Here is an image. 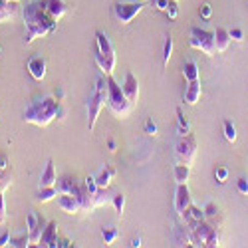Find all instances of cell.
Returning a JSON list of instances; mask_svg holds the SVG:
<instances>
[{"label": "cell", "mask_w": 248, "mask_h": 248, "mask_svg": "<svg viewBox=\"0 0 248 248\" xmlns=\"http://www.w3.org/2000/svg\"><path fill=\"white\" fill-rule=\"evenodd\" d=\"M108 109L119 119L127 117L133 109V103L127 99L125 92H123L119 81L113 78V74L108 76Z\"/></svg>", "instance_id": "277c9868"}, {"label": "cell", "mask_w": 248, "mask_h": 248, "mask_svg": "<svg viewBox=\"0 0 248 248\" xmlns=\"http://www.w3.org/2000/svg\"><path fill=\"white\" fill-rule=\"evenodd\" d=\"M10 236H12V234H10V231H4V232H2V236H0V248L10 244Z\"/></svg>", "instance_id": "ee69618b"}, {"label": "cell", "mask_w": 248, "mask_h": 248, "mask_svg": "<svg viewBox=\"0 0 248 248\" xmlns=\"http://www.w3.org/2000/svg\"><path fill=\"white\" fill-rule=\"evenodd\" d=\"M183 218H185V224L191 229V226H195L197 222L204 220V209H201V206H197V204H191L189 209L183 213Z\"/></svg>", "instance_id": "d6986e66"}, {"label": "cell", "mask_w": 248, "mask_h": 248, "mask_svg": "<svg viewBox=\"0 0 248 248\" xmlns=\"http://www.w3.org/2000/svg\"><path fill=\"white\" fill-rule=\"evenodd\" d=\"M141 10H143V4H141V0H137V2H117L111 12H113V18L117 20V22L125 26Z\"/></svg>", "instance_id": "ba28073f"}, {"label": "cell", "mask_w": 248, "mask_h": 248, "mask_svg": "<svg viewBox=\"0 0 248 248\" xmlns=\"http://www.w3.org/2000/svg\"><path fill=\"white\" fill-rule=\"evenodd\" d=\"M175 244L177 246H191V234H189V226H177L175 229Z\"/></svg>", "instance_id": "d4e9b609"}, {"label": "cell", "mask_w": 248, "mask_h": 248, "mask_svg": "<svg viewBox=\"0 0 248 248\" xmlns=\"http://www.w3.org/2000/svg\"><path fill=\"white\" fill-rule=\"evenodd\" d=\"M131 246H133V248H139V246H141V238H139V236L133 238V240H131Z\"/></svg>", "instance_id": "7dc6e473"}, {"label": "cell", "mask_w": 248, "mask_h": 248, "mask_svg": "<svg viewBox=\"0 0 248 248\" xmlns=\"http://www.w3.org/2000/svg\"><path fill=\"white\" fill-rule=\"evenodd\" d=\"M58 206L64 213H68V215H76V213L81 211L78 197L76 195H70V193H60L58 195Z\"/></svg>", "instance_id": "9a60e30c"}, {"label": "cell", "mask_w": 248, "mask_h": 248, "mask_svg": "<svg viewBox=\"0 0 248 248\" xmlns=\"http://www.w3.org/2000/svg\"><path fill=\"white\" fill-rule=\"evenodd\" d=\"M193 204V197H191V189L187 183L177 185V193H175V213L183 217V213Z\"/></svg>", "instance_id": "8fae6325"}, {"label": "cell", "mask_w": 248, "mask_h": 248, "mask_svg": "<svg viewBox=\"0 0 248 248\" xmlns=\"http://www.w3.org/2000/svg\"><path fill=\"white\" fill-rule=\"evenodd\" d=\"M6 220V201H4V191H0V224Z\"/></svg>", "instance_id": "ab89813d"}, {"label": "cell", "mask_w": 248, "mask_h": 248, "mask_svg": "<svg viewBox=\"0 0 248 248\" xmlns=\"http://www.w3.org/2000/svg\"><path fill=\"white\" fill-rule=\"evenodd\" d=\"M108 108V76H99L88 99V129L93 131L99 113Z\"/></svg>", "instance_id": "3957f363"}, {"label": "cell", "mask_w": 248, "mask_h": 248, "mask_svg": "<svg viewBox=\"0 0 248 248\" xmlns=\"http://www.w3.org/2000/svg\"><path fill=\"white\" fill-rule=\"evenodd\" d=\"M222 131H224V137H226V141H229V143L236 141V127H234V123L231 119L222 121Z\"/></svg>", "instance_id": "1f68e13d"}, {"label": "cell", "mask_w": 248, "mask_h": 248, "mask_svg": "<svg viewBox=\"0 0 248 248\" xmlns=\"http://www.w3.org/2000/svg\"><path fill=\"white\" fill-rule=\"evenodd\" d=\"M201 95H202L201 79L187 81V88H185V93H183V101L187 103V106H197V103L201 101Z\"/></svg>", "instance_id": "5bb4252c"}, {"label": "cell", "mask_w": 248, "mask_h": 248, "mask_svg": "<svg viewBox=\"0 0 248 248\" xmlns=\"http://www.w3.org/2000/svg\"><path fill=\"white\" fill-rule=\"evenodd\" d=\"M26 226H28V232H30V244H36L38 246L40 236H42L44 229L48 226V220L42 215H36L34 211H30L26 215Z\"/></svg>", "instance_id": "9c48e42d"}, {"label": "cell", "mask_w": 248, "mask_h": 248, "mask_svg": "<svg viewBox=\"0 0 248 248\" xmlns=\"http://www.w3.org/2000/svg\"><path fill=\"white\" fill-rule=\"evenodd\" d=\"M183 78H185V81L201 79V70H199V66H197V62H193V60L185 62V66H183Z\"/></svg>", "instance_id": "cb8c5ba5"}, {"label": "cell", "mask_w": 248, "mask_h": 248, "mask_svg": "<svg viewBox=\"0 0 248 248\" xmlns=\"http://www.w3.org/2000/svg\"><path fill=\"white\" fill-rule=\"evenodd\" d=\"M84 185L88 187V191H90L92 195H95V193L99 191V187H97V181H95V175H88V177H86V181H84Z\"/></svg>", "instance_id": "e575fe53"}, {"label": "cell", "mask_w": 248, "mask_h": 248, "mask_svg": "<svg viewBox=\"0 0 248 248\" xmlns=\"http://www.w3.org/2000/svg\"><path fill=\"white\" fill-rule=\"evenodd\" d=\"M169 2H171V0H153V6L157 10H161V12H165V10H167V6H169Z\"/></svg>", "instance_id": "7bdbcfd3"}, {"label": "cell", "mask_w": 248, "mask_h": 248, "mask_svg": "<svg viewBox=\"0 0 248 248\" xmlns=\"http://www.w3.org/2000/svg\"><path fill=\"white\" fill-rule=\"evenodd\" d=\"M177 135L179 137H185L187 133H191V123H189V119H187V115L183 113V109L179 108L177 109Z\"/></svg>", "instance_id": "4316f807"}, {"label": "cell", "mask_w": 248, "mask_h": 248, "mask_svg": "<svg viewBox=\"0 0 248 248\" xmlns=\"http://www.w3.org/2000/svg\"><path fill=\"white\" fill-rule=\"evenodd\" d=\"M215 177H217V181H218L220 185H224L226 181H229V169H226V167H217Z\"/></svg>", "instance_id": "d590c367"}, {"label": "cell", "mask_w": 248, "mask_h": 248, "mask_svg": "<svg viewBox=\"0 0 248 248\" xmlns=\"http://www.w3.org/2000/svg\"><path fill=\"white\" fill-rule=\"evenodd\" d=\"M191 48L201 50L206 56H215L217 54V46H215V30H206V28H199L193 26L191 28Z\"/></svg>", "instance_id": "8992f818"}, {"label": "cell", "mask_w": 248, "mask_h": 248, "mask_svg": "<svg viewBox=\"0 0 248 248\" xmlns=\"http://www.w3.org/2000/svg\"><path fill=\"white\" fill-rule=\"evenodd\" d=\"M26 68H28V74L34 81H42L46 78V60L42 56H32L28 60Z\"/></svg>", "instance_id": "4fadbf2b"}, {"label": "cell", "mask_w": 248, "mask_h": 248, "mask_svg": "<svg viewBox=\"0 0 248 248\" xmlns=\"http://www.w3.org/2000/svg\"><path fill=\"white\" fill-rule=\"evenodd\" d=\"M173 175H175L177 185H181V183H189V177H191V165L177 163V165H175V169H173Z\"/></svg>", "instance_id": "484cf974"}, {"label": "cell", "mask_w": 248, "mask_h": 248, "mask_svg": "<svg viewBox=\"0 0 248 248\" xmlns=\"http://www.w3.org/2000/svg\"><path fill=\"white\" fill-rule=\"evenodd\" d=\"M62 108V101L56 95H46L38 101H32L24 109V121L32 123L36 127H46L58 117V111Z\"/></svg>", "instance_id": "7a4b0ae2"}, {"label": "cell", "mask_w": 248, "mask_h": 248, "mask_svg": "<svg viewBox=\"0 0 248 248\" xmlns=\"http://www.w3.org/2000/svg\"><path fill=\"white\" fill-rule=\"evenodd\" d=\"M95 46H97V50H95V64H97V68L101 70L103 76H111L113 70H115L117 56H115L111 40L108 38V34L103 30L95 32Z\"/></svg>", "instance_id": "5b68a950"}, {"label": "cell", "mask_w": 248, "mask_h": 248, "mask_svg": "<svg viewBox=\"0 0 248 248\" xmlns=\"http://www.w3.org/2000/svg\"><path fill=\"white\" fill-rule=\"evenodd\" d=\"M173 56V36H165V44H163V66H169V60Z\"/></svg>", "instance_id": "f546056e"}, {"label": "cell", "mask_w": 248, "mask_h": 248, "mask_svg": "<svg viewBox=\"0 0 248 248\" xmlns=\"http://www.w3.org/2000/svg\"><path fill=\"white\" fill-rule=\"evenodd\" d=\"M165 12H167V16H169L171 20H177V18H179V6H177V0H171L169 6H167V10H165Z\"/></svg>", "instance_id": "8d00e7d4"}, {"label": "cell", "mask_w": 248, "mask_h": 248, "mask_svg": "<svg viewBox=\"0 0 248 248\" xmlns=\"http://www.w3.org/2000/svg\"><path fill=\"white\" fill-rule=\"evenodd\" d=\"M79 185L74 177H62L58 183H56V189H58V195L60 193H70V195H78L79 191Z\"/></svg>", "instance_id": "44dd1931"}, {"label": "cell", "mask_w": 248, "mask_h": 248, "mask_svg": "<svg viewBox=\"0 0 248 248\" xmlns=\"http://www.w3.org/2000/svg\"><path fill=\"white\" fill-rule=\"evenodd\" d=\"M58 197V189H56V185L54 187H40L38 195H36V201L38 202H50L52 199Z\"/></svg>", "instance_id": "83f0119b"}, {"label": "cell", "mask_w": 248, "mask_h": 248, "mask_svg": "<svg viewBox=\"0 0 248 248\" xmlns=\"http://www.w3.org/2000/svg\"><path fill=\"white\" fill-rule=\"evenodd\" d=\"M145 133L151 135V137H157L159 129H157V123H155L153 119H147V121H145Z\"/></svg>", "instance_id": "f35d334b"}, {"label": "cell", "mask_w": 248, "mask_h": 248, "mask_svg": "<svg viewBox=\"0 0 248 248\" xmlns=\"http://www.w3.org/2000/svg\"><path fill=\"white\" fill-rule=\"evenodd\" d=\"M115 169L111 167V165H106V167H101L99 169V173L95 175V181H97V187L99 189H109V185H111V181L115 179Z\"/></svg>", "instance_id": "ac0fdd59"}, {"label": "cell", "mask_w": 248, "mask_h": 248, "mask_svg": "<svg viewBox=\"0 0 248 248\" xmlns=\"http://www.w3.org/2000/svg\"><path fill=\"white\" fill-rule=\"evenodd\" d=\"M8 169V157L4 153H0V173H4Z\"/></svg>", "instance_id": "f6af8a7d"}, {"label": "cell", "mask_w": 248, "mask_h": 248, "mask_svg": "<svg viewBox=\"0 0 248 248\" xmlns=\"http://www.w3.org/2000/svg\"><path fill=\"white\" fill-rule=\"evenodd\" d=\"M195 157H197V137L193 133H187L177 143L175 159H177V163H183V165H193Z\"/></svg>", "instance_id": "52a82bcc"}, {"label": "cell", "mask_w": 248, "mask_h": 248, "mask_svg": "<svg viewBox=\"0 0 248 248\" xmlns=\"http://www.w3.org/2000/svg\"><path fill=\"white\" fill-rule=\"evenodd\" d=\"M117 236H119V231L115 229V226H103V231H101V238H103V242H106L108 246H109V244H113V242L117 240Z\"/></svg>", "instance_id": "4dcf8cb0"}, {"label": "cell", "mask_w": 248, "mask_h": 248, "mask_svg": "<svg viewBox=\"0 0 248 248\" xmlns=\"http://www.w3.org/2000/svg\"><path fill=\"white\" fill-rule=\"evenodd\" d=\"M111 204H113L115 213H117V215L121 217V215H123V209H125V197H123L121 193L113 195V199H111Z\"/></svg>", "instance_id": "836d02e7"}, {"label": "cell", "mask_w": 248, "mask_h": 248, "mask_svg": "<svg viewBox=\"0 0 248 248\" xmlns=\"http://www.w3.org/2000/svg\"><path fill=\"white\" fill-rule=\"evenodd\" d=\"M42 4H44L46 10H48L52 16H56L58 20L68 12V4L64 2V0H42Z\"/></svg>", "instance_id": "603a6c76"}, {"label": "cell", "mask_w": 248, "mask_h": 248, "mask_svg": "<svg viewBox=\"0 0 248 248\" xmlns=\"http://www.w3.org/2000/svg\"><path fill=\"white\" fill-rule=\"evenodd\" d=\"M10 246H14V248H24V246H30V232H28V229H26V232L12 234V236H10Z\"/></svg>", "instance_id": "f1b7e54d"}, {"label": "cell", "mask_w": 248, "mask_h": 248, "mask_svg": "<svg viewBox=\"0 0 248 248\" xmlns=\"http://www.w3.org/2000/svg\"><path fill=\"white\" fill-rule=\"evenodd\" d=\"M56 183H58V175H56L54 161H52V159H48L46 169L42 171V175H40V187H54Z\"/></svg>", "instance_id": "ffe728a7"}, {"label": "cell", "mask_w": 248, "mask_h": 248, "mask_svg": "<svg viewBox=\"0 0 248 248\" xmlns=\"http://www.w3.org/2000/svg\"><path fill=\"white\" fill-rule=\"evenodd\" d=\"M18 14V2L12 0H0V22H8Z\"/></svg>", "instance_id": "7402d4cb"}, {"label": "cell", "mask_w": 248, "mask_h": 248, "mask_svg": "<svg viewBox=\"0 0 248 248\" xmlns=\"http://www.w3.org/2000/svg\"><path fill=\"white\" fill-rule=\"evenodd\" d=\"M236 189H238L240 195H248V181H246L244 177L236 181Z\"/></svg>", "instance_id": "60d3db41"}, {"label": "cell", "mask_w": 248, "mask_h": 248, "mask_svg": "<svg viewBox=\"0 0 248 248\" xmlns=\"http://www.w3.org/2000/svg\"><path fill=\"white\" fill-rule=\"evenodd\" d=\"M12 2H18V0H12Z\"/></svg>", "instance_id": "c3c4849f"}, {"label": "cell", "mask_w": 248, "mask_h": 248, "mask_svg": "<svg viewBox=\"0 0 248 248\" xmlns=\"http://www.w3.org/2000/svg\"><path fill=\"white\" fill-rule=\"evenodd\" d=\"M199 14H201L202 20H211V16H213V6H211L209 2H204V4L199 8Z\"/></svg>", "instance_id": "74e56055"}, {"label": "cell", "mask_w": 248, "mask_h": 248, "mask_svg": "<svg viewBox=\"0 0 248 248\" xmlns=\"http://www.w3.org/2000/svg\"><path fill=\"white\" fill-rule=\"evenodd\" d=\"M108 149L113 153V151H117V143H115V139H108Z\"/></svg>", "instance_id": "bcb514c9"}, {"label": "cell", "mask_w": 248, "mask_h": 248, "mask_svg": "<svg viewBox=\"0 0 248 248\" xmlns=\"http://www.w3.org/2000/svg\"><path fill=\"white\" fill-rule=\"evenodd\" d=\"M24 26H26V44H32L34 40L42 38L58 28V18L52 16L42 0H34V2L24 6Z\"/></svg>", "instance_id": "6da1fadb"}, {"label": "cell", "mask_w": 248, "mask_h": 248, "mask_svg": "<svg viewBox=\"0 0 248 248\" xmlns=\"http://www.w3.org/2000/svg\"><path fill=\"white\" fill-rule=\"evenodd\" d=\"M58 244H60V238H58V222H56V220H48V226L44 229L42 236H40L38 246H44V248H56Z\"/></svg>", "instance_id": "7c38bea8"}, {"label": "cell", "mask_w": 248, "mask_h": 248, "mask_svg": "<svg viewBox=\"0 0 248 248\" xmlns=\"http://www.w3.org/2000/svg\"><path fill=\"white\" fill-rule=\"evenodd\" d=\"M121 88H123V92H125L127 99H129V101L133 103V106H135L137 99H139V81H137V78H135L131 72H127V74H125Z\"/></svg>", "instance_id": "2e32d148"}, {"label": "cell", "mask_w": 248, "mask_h": 248, "mask_svg": "<svg viewBox=\"0 0 248 248\" xmlns=\"http://www.w3.org/2000/svg\"><path fill=\"white\" fill-rule=\"evenodd\" d=\"M229 32H231V38L234 40V42H242V40H244L242 28H232V30H229Z\"/></svg>", "instance_id": "b9f144b4"}, {"label": "cell", "mask_w": 248, "mask_h": 248, "mask_svg": "<svg viewBox=\"0 0 248 248\" xmlns=\"http://www.w3.org/2000/svg\"><path fill=\"white\" fill-rule=\"evenodd\" d=\"M215 226L209 224L206 220H201L197 222L195 226H191L189 229V234H191V246H204L206 244V238H209V234L213 232Z\"/></svg>", "instance_id": "30bf717a"}, {"label": "cell", "mask_w": 248, "mask_h": 248, "mask_svg": "<svg viewBox=\"0 0 248 248\" xmlns=\"http://www.w3.org/2000/svg\"><path fill=\"white\" fill-rule=\"evenodd\" d=\"M106 191H108V189H99V191L93 195V204H95V206H108V204H111V199H113V197H109Z\"/></svg>", "instance_id": "d6a6232c"}, {"label": "cell", "mask_w": 248, "mask_h": 248, "mask_svg": "<svg viewBox=\"0 0 248 248\" xmlns=\"http://www.w3.org/2000/svg\"><path fill=\"white\" fill-rule=\"evenodd\" d=\"M231 42H232L231 32L226 30V28H222V26H218L215 30V46H217V52L218 54L226 52V50H229V46H231Z\"/></svg>", "instance_id": "e0dca14e"}]
</instances>
